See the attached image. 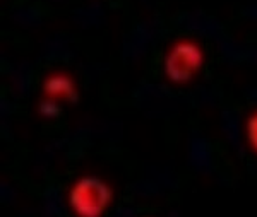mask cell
Instances as JSON below:
<instances>
[{"instance_id": "cell-5", "label": "cell", "mask_w": 257, "mask_h": 217, "mask_svg": "<svg viewBox=\"0 0 257 217\" xmlns=\"http://www.w3.org/2000/svg\"><path fill=\"white\" fill-rule=\"evenodd\" d=\"M40 111H41V115H45V116H55V115H59V104L55 103V99L48 98L40 104Z\"/></svg>"}, {"instance_id": "cell-3", "label": "cell", "mask_w": 257, "mask_h": 217, "mask_svg": "<svg viewBox=\"0 0 257 217\" xmlns=\"http://www.w3.org/2000/svg\"><path fill=\"white\" fill-rule=\"evenodd\" d=\"M45 93L48 94V98L52 99H65V101H74L77 98V89L76 84L72 82V79L64 76V74H55L50 76L45 81L43 86Z\"/></svg>"}, {"instance_id": "cell-4", "label": "cell", "mask_w": 257, "mask_h": 217, "mask_svg": "<svg viewBox=\"0 0 257 217\" xmlns=\"http://www.w3.org/2000/svg\"><path fill=\"white\" fill-rule=\"evenodd\" d=\"M247 140L250 144V147L257 152V111L247 122Z\"/></svg>"}, {"instance_id": "cell-2", "label": "cell", "mask_w": 257, "mask_h": 217, "mask_svg": "<svg viewBox=\"0 0 257 217\" xmlns=\"http://www.w3.org/2000/svg\"><path fill=\"white\" fill-rule=\"evenodd\" d=\"M204 53L194 41H178L165 57V74L175 84H185L201 70Z\"/></svg>"}, {"instance_id": "cell-1", "label": "cell", "mask_w": 257, "mask_h": 217, "mask_svg": "<svg viewBox=\"0 0 257 217\" xmlns=\"http://www.w3.org/2000/svg\"><path fill=\"white\" fill-rule=\"evenodd\" d=\"M113 193L103 179L84 176L70 188L69 205L79 217H101L108 208Z\"/></svg>"}]
</instances>
